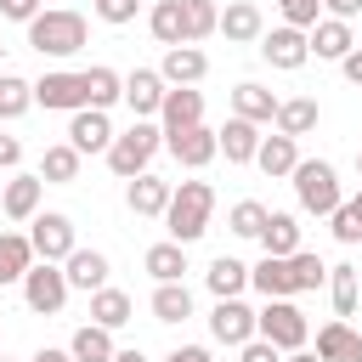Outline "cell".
<instances>
[{"instance_id":"obj_29","label":"cell","mask_w":362,"mask_h":362,"mask_svg":"<svg viewBox=\"0 0 362 362\" xmlns=\"http://www.w3.org/2000/svg\"><path fill=\"white\" fill-rule=\"evenodd\" d=\"M113 328H102V322H85V328H74V339H68V356L74 362H113Z\"/></svg>"},{"instance_id":"obj_24","label":"cell","mask_w":362,"mask_h":362,"mask_svg":"<svg viewBox=\"0 0 362 362\" xmlns=\"http://www.w3.org/2000/svg\"><path fill=\"white\" fill-rule=\"evenodd\" d=\"M232 113L249 119V124H272V119H277V96H272L266 85L243 79V85H232Z\"/></svg>"},{"instance_id":"obj_4","label":"cell","mask_w":362,"mask_h":362,"mask_svg":"<svg viewBox=\"0 0 362 362\" xmlns=\"http://www.w3.org/2000/svg\"><path fill=\"white\" fill-rule=\"evenodd\" d=\"M288 181H294V198H300V209H305V215H322V221H328V215L339 209V198H345V187H339V170H334L328 158H300Z\"/></svg>"},{"instance_id":"obj_16","label":"cell","mask_w":362,"mask_h":362,"mask_svg":"<svg viewBox=\"0 0 362 362\" xmlns=\"http://www.w3.org/2000/svg\"><path fill=\"white\" fill-rule=\"evenodd\" d=\"M107 141H113V119H107L102 107H79V113L68 119V147H79V153H107Z\"/></svg>"},{"instance_id":"obj_13","label":"cell","mask_w":362,"mask_h":362,"mask_svg":"<svg viewBox=\"0 0 362 362\" xmlns=\"http://www.w3.org/2000/svg\"><path fill=\"white\" fill-rule=\"evenodd\" d=\"M40 198H45V181H40V175H11V181H0V209H6V221H17V226H28V221L40 215Z\"/></svg>"},{"instance_id":"obj_45","label":"cell","mask_w":362,"mask_h":362,"mask_svg":"<svg viewBox=\"0 0 362 362\" xmlns=\"http://www.w3.org/2000/svg\"><path fill=\"white\" fill-rule=\"evenodd\" d=\"M238 362H283V351H277L272 339H260V334H255V339H243V345H238Z\"/></svg>"},{"instance_id":"obj_47","label":"cell","mask_w":362,"mask_h":362,"mask_svg":"<svg viewBox=\"0 0 362 362\" xmlns=\"http://www.w3.org/2000/svg\"><path fill=\"white\" fill-rule=\"evenodd\" d=\"M17 164H23V141L0 130V170H17Z\"/></svg>"},{"instance_id":"obj_42","label":"cell","mask_w":362,"mask_h":362,"mask_svg":"<svg viewBox=\"0 0 362 362\" xmlns=\"http://www.w3.org/2000/svg\"><path fill=\"white\" fill-rule=\"evenodd\" d=\"M328 226H334V238H339V243H362V215L351 209V198H339V209L328 215Z\"/></svg>"},{"instance_id":"obj_27","label":"cell","mask_w":362,"mask_h":362,"mask_svg":"<svg viewBox=\"0 0 362 362\" xmlns=\"http://www.w3.org/2000/svg\"><path fill=\"white\" fill-rule=\"evenodd\" d=\"M249 288H255L260 300H283V294H294V288H288V260H283V255H260V260L249 266Z\"/></svg>"},{"instance_id":"obj_20","label":"cell","mask_w":362,"mask_h":362,"mask_svg":"<svg viewBox=\"0 0 362 362\" xmlns=\"http://www.w3.org/2000/svg\"><path fill=\"white\" fill-rule=\"evenodd\" d=\"M107 255L102 249H74L68 260H62V277H68V288H79V294H96L102 283H107Z\"/></svg>"},{"instance_id":"obj_53","label":"cell","mask_w":362,"mask_h":362,"mask_svg":"<svg viewBox=\"0 0 362 362\" xmlns=\"http://www.w3.org/2000/svg\"><path fill=\"white\" fill-rule=\"evenodd\" d=\"M113 362H147L141 351H113Z\"/></svg>"},{"instance_id":"obj_21","label":"cell","mask_w":362,"mask_h":362,"mask_svg":"<svg viewBox=\"0 0 362 362\" xmlns=\"http://www.w3.org/2000/svg\"><path fill=\"white\" fill-rule=\"evenodd\" d=\"M317 356L322 362H362V334L345 317H334V322L317 328Z\"/></svg>"},{"instance_id":"obj_25","label":"cell","mask_w":362,"mask_h":362,"mask_svg":"<svg viewBox=\"0 0 362 362\" xmlns=\"http://www.w3.org/2000/svg\"><path fill=\"white\" fill-rule=\"evenodd\" d=\"M317 119H322L317 96H288V102H277V119H272V124H277L283 136H294V141H300V136H311V130H317Z\"/></svg>"},{"instance_id":"obj_23","label":"cell","mask_w":362,"mask_h":362,"mask_svg":"<svg viewBox=\"0 0 362 362\" xmlns=\"http://www.w3.org/2000/svg\"><path fill=\"white\" fill-rule=\"evenodd\" d=\"M215 141H221V153H226V164H255V147H260V124H249V119H226L221 130H215Z\"/></svg>"},{"instance_id":"obj_8","label":"cell","mask_w":362,"mask_h":362,"mask_svg":"<svg viewBox=\"0 0 362 362\" xmlns=\"http://www.w3.org/2000/svg\"><path fill=\"white\" fill-rule=\"evenodd\" d=\"M255 45H260V57H266L277 74H294V68H305V62H311V40H305V28H288V23L266 28Z\"/></svg>"},{"instance_id":"obj_57","label":"cell","mask_w":362,"mask_h":362,"mask_svg":"<svg viewBox=\"0 0 362 362\" xmlns=\"http://www.w3.org/2000/svg\"><path fill=\"white\" fill-rule=\"evenodd\" d=\"M0 57H6V45H0Z\"/></svg>"},{"instance_id":"obj_46","label":"cell","mask_w":362,"mask_h":362,"mask_svg":"<svg viewBox=\"0 0 362 362\" xmlns=\"http://www.w3.org/2000/svg\"><path fill=\"white\" fill-rule=\"evenodd\" d=\"M40 6H45V0H0V17H11V23H28Z\"/></svg>"},{"instance_id":"obj_17","label":"cell","mask_w":362,"mask_h":362,"mask_svg":"<svg viewBox=\"0 0 362 362\" xmlns=\"http://www.w3.org/2000/svg\"><path fill=\"white\" fill-rule=\"evenodd\" d=\"M124 204H130V215L153 221V215H164V204H170V181L153 175V170H141V175L124 181Z\"/></svg>"},{"instance_id":"obj_54","label":"cell","mask_w":362,"mask_h":362,"mask_svg":"<svg viewBox=\"0 0 362 362\" xmlns=\"http://www.w3.org/2000/svg\"><path fill=\"white\" fill-rule=\"evenodd\" d=\"M351 209H356V215H362V192H356V198H351Z\"/></svg>"},{"instance_id":"obj_35","label":"cell","mask_w":362,"mask_h":362,"mask_svg":"<svg viewBox=\"0 0 362 362\" xmlns=\"http://www.w3.org/2000/svg\"><path fill=\"white\" fill-rule=\"evenodd\" d=\"M28 266H34V243H28V232H0V288H6V283H23Z\"/></svg>"},{"instance_id":"obj_49","label":"cell","mask_w":362,"mask_h":362,"mask_svg":"<svg viewBox=\"0 0 362 362\" xmlns=\"http://www.w3.org/2000/svg\"><path fill=\"white\" fill-rule=\"evenodd\" d=\"M322 11H328V17H339V23H351V17L362 11V0H322Z\"/></svg>"},{"instance_id":"obj_26","label":"cell","mask_w":362,"mask_h":362,"mask_svg":"<svg viewBox=\"0 0 362 362\" xmlns=\"http://www.w3.org/2000/svg\"><path fill=\"white\" fill-rule=\"evenodd\" d=\"M79 164H85V153L79 147H68V141H57V147H45V158H40V181L45 187H68V181H79Z\"/></svg>"},{"instance_id":"obj_43","label":"cell","mask_w":362,"mask_h":362,"mask_svg":"<svg viewBox=\"0 0 362 362\" xmlns=\"http://www.w3.org/2000/svg\"><path fill=\"white\" fill-rule=\"evenodd\" d=\"M96 6V17L107 23V28H124V23H136V11H141V0H90Z\"/></svg>"},{"instance_id":"obj_19","label":"cell","mask_w":362,"mask_h":362,"mask_svg":"<svg viewBox=\"0 0 362 362\" xmlns=\"http://www.w3.org/2000/svg\"><path fill=\"white\" fill-rule=\"evenodd\" d=\"M294 164H300V141L294 136H260V147H255V170L260 175H272V181H283V175H294Z\"/></svg>"},{"instance_id":"obj_18","label":"cell","mask_w":362,"mask_h":362,"mask_svg":"<svg viewBox=\"0 0 362 362\" xmlns=\"http://www.w3.org/2000/svg\"><path fill=\"white\" fill-rule=\"evenodd\" d=\"M204 74H209V57L198 45H164V62H158L164 85H198Z\"/></svg>"},{"instance_id":"obj_30","label":"cell","mask_w":362,"mask_h":362,"mask_svg":"<svg viewBox=\"0 0 362 362\" xmlns=\"http://www.w3.org/2000/svg\"><path fill=\"white\" fill-rule=\"evenodd\" d=\"M85 74V107H113L119 96H124V74H113V68H102V62H90V68H79Z\"/></svg>"},{"instance_id":"obj_1","label":"cell","mask_w":362,"mask_h":362,"mask_svg":"<svg viewBox=\"0 0 362 362\" xmlns=\"http://www.w3.org/2000/svg\"><path fill=\"white\" fill-rule=\"evenodd\" d=\"M209 215H215V187L209 181H181L170 187V204H164V232L175 243H198L209 232Z\"/></svg>"},{"instance_id":"obj_34","label":"cell","mask_w":362,"mask_h":362,"mask_svg":"<svg viewBox=\"0 0 362 362\" xmlns=\"http://www.w3.org/2000/svg\"><path fill=\"white\" fill-rule=\"evenodd\" d=\"M147 34L158 45H187V17H181V0H153L147 11Z\"/></svg>"},{"instance_id":"obj_15","label":"cell","mask_w":362,"mask_h":362,"mask_svg":"<svg viewBox=\"0 0 362 362\" xmlns=\"http://www.w3.org/2000/svg\"><path fill=\"white\" fill-rule=\"evenodd\" d=\"M215 34H226V45H255L260 34H266V17H260V6L255 0H226V11H221V28Z\"/></svg>"},{"instance_id":"obj_5","label":"cell","mask_w":362,"mask_h":362,"mask_svg":"<svg viewBox=\"0 0 362 362\" xmlns=\"http://www.w3.org/2000/svg\"><path fill=\"white\" fill-rule=\"evenodd\" d=\"M255 334L272 339L277 351H300V345L311 339V322H305V311L294 305V294H283V300H266V305L255 311Z\"/></svg>"},{"instance_id":"obj_37","label":"cell","mask_w":362,"mask_h":362,"mask_svg":"<svg viewBox=\"0 0 362 362\" xmlns=\"http://www.w3.org/2000/svg\"><path fill=\"white\" fill-rule=\"evenodd\" d=\"M283 260H288V288H294V294H311V288L328 283V266H322L311 249H294V255H283Z\"/></svg>"},{"instance_id":"obj_14","label":"cell","mask_w":362,"mask_h":362,"mask_svg":"<svg viewBox=\"0 0 362 362\" xmlns=\"http://www.w3.org/2000/svg\"><path fill=\"white\" fill-rule=\"evenodd\" d=\"M164 147L175 153L181 170H204L209 158H221V141H215L209 124H192V130H181V136H164Z\"/></svg>"},{"instance_id":"obj_10","label":"cell","mask_w":362,"mask_h":362,"mask_svg":"<svg viewBox=\"0 0 362 362\" xmlns=\"http://www.w3.org/2000/svg\"><path fill=\"white\" fill-rule=\"evenodd\" d=\"M192 124H204V90L170 85L164 102H158V130H164V136H181V130H192Z\"/></svg>"},{"instance_id":"obj_36","label":"cell","mask_w":362,"mask_h":362,"mask_svg":"<svg viewBox=\"0 0 362 362\" xmlns=\"http://www.w3.org/2000/svg\"><path fill=\"white\" fill-rule=\"evenodd\" d=\"M192 317V288L187 283H158L153 288V322H187Z\"/></svg>"},{"instance_id":"obj_50","label":"cell","mask_w":362,"mask_h":362,"mask_svg":"<svg viewBox=\"0 0 362 362\" xmlns=\"http://www.w3.org/2000/svg\"><path fill=\"white\" fill-rule=\"evenodd\" d=\"M164 362H209V351H204V345H175Z\"/></svg>"},{"instance_id":"obj_56","label":"cell","mask_w":362,"mask_h":362,"mask_svg":"<svg viewBox=\"0 0 362 362\" xmlns=\"http://www.w3.org/2000/svg\"><path fill=\"white\" fill-rule=\"evenodd\" d=\"M0 362H11V356H6V351H0Z\"/></svg>"},{"instance_id":"obj_44","label":"cell","mask_w":362,"mask_h":362,"mask_svg":"<svg viewBox=\"0 0 362 362\" xmlns=\"http://www.w3.org/2000/svg\"><path fill=\"white\" fill-rule=\"evenodd\" d=\"M277 11H283L288 28H311L322 17V0H277Z\"/></svg>"},{"instance_id":"obj_40","label":"cell","mask_w":362,"mask_h":362,"mask_svg":"<svg viewBox=\"0 0 362 362\" xmlns=\"http://www.w3.org/2000/svg\"><path fill=\"white\" fill-rule=\"evenodd\" d=\"M181 17H187V45H198V40H209L221 28V6L215 0H181Z\"/></svg>"},{"instance_id":"obj_39","label":"cell","mask_w":362,"mask_h":362,"mask_svg":"<svg viewBox=\"0 0 362 362\" xmlns=\"http://www.w3.org/2000/svg\"><path fill=\"white\" fill-rule=\"evenodd\" d=\"M34 107V79H23V74H0V119L11 124V119H23Z\"/></svg>"},{"instance_id":"obj_41","label":"cell","mask_w":362,"mask_h":362,"mask_svg":"<svg viewBox=\"0 0 362 362\" xmlns=\"http://www.w3.org/2000/svg\"><path fill=\"white\" fill-rule=\"evenodd\" d=\"M226 226H232V238H260V226H266V204H260V198H238L232 215H226Z\"/></svg>"},{"instance_id":"obj_58","label":"cell","mask_w":362,"mask_h":362,"mask_svg":"<svg viewBox=\"0 0 362 362\" xmlns=\"http://www.w3.org/2000/svg\"><path fill=\"white\" fill-rule=\"evenodd\" d=\"M0 351H6V339H0Z\"/></svg>"},{"instance_id":"obj_22","label":"cell","mask_w":362,"mask_h":362,"mask_svg":"<svg viewBox=\"0 0 362 362\" xmlns=\"http://www.w3.org/2000/svg\"><path fill=\"white\" fill-rule=\"evenodd\" d=\"M305 40H311V57H322V62H339V57L356 45L351 23H339V17H317V23L305 28Z\"/></svg>"},{"instance_id":"obj_3","label":"cell","mask_w":362,"mask_h":362,"mask_svg":"<svg viewBox=\"0 0 362 362\" xmlns=\"http://www.w3.org/2000/svg\"><path fill=\"white\" fill-rule=\"evenodd\" d=\"M158 147H164V130H158L153 119H136L124 136H113V141H107V153H102V158H107V170H113L119 181H130V175L153 170V153H158Z\"/></svg>"},{"instance_id":"obj_12","label":"cell","mask_w":362,"mask_h":362,"mask_svg":"<svg viewBox=\"0 0 362 362\" xmlns=\"http://www.w3.org/2000/svg\"><path fill=\"white\" fill-rule=\"evenodd\" d=\"M164 90H170V85L158 79V68H130V74H124V96H119V102H124L136 119H158Z\"/></svg>"},{"instance_id":"obj_55","label":"cell","mask_w":362,"mask_h":362,"mask_svg":"<svg viewBox=\"0 0 362 362\" xmlns=\"http://www.w3.org/2000/svg\"><path fill=\"white\" fill-rule=\"evenodd\" d=\"M356 175H362V153H356Z\"/></svg>"},{"instance_id":"obj_33","label":"cell","mask_w":362,"mask_h":362,"mask_svg":"<svg viewBox=\"0 0 362 362\" xmlns=\"http://www.w3.org/2000/svg\"><path fill=\"white\" fill-rule=\"evenodd\" d=\"M204 283H209V294H215V300H232V294H243V288H249V266H243V260H232V255H215V260H209V272H204Z\"/></svg>"},{"instance_id":"obj_7","label":"cell","mask_w":362,"mask_h":362,"mask_svg":"<svg viewBox=\"0 0 362 362\" xmlns=\"http://www.w3.org/2000/svg\"><path fill=\"white\" fill-rule=\"evenodd\" d=\"M28 243H34V260H68L74 249H79V238H74V215H62V209H40L34 221H28Z\"/></svg>"},{"instance_id":"obj_51","label":"cell","mask_w":362,"mask_h":362,"mask_svg":"<svg viewBox=\"0 0 362 362\" xmlns=\"http://www.w3.org/2000/svg\"><path fill=\"white\" fill-rule=\"evenodd\" d=\"M28 362H74V356H68V351H57V345H40Z\"/></svg>"},{"instance_id":"obj_6","label":"cell","mask_w":362,"mask_h":362,"mask_svg":"<svg viewBox=\"0 0 362 362\" xmlns=\"http://www.w3.org/2000/svg\"><path fill=\"white\" fill-rule=\"evenodd\" d=\"M68 277H62V266L57 260H34L28 272H23V305L34 311V317H57L62 305H68Z\"/></svg>"},{"instance_id":"obj_52","label":"cell","mask_w":362,"mask_h":362,"mask_svg":"<svg viewBox=\"0 0 362 362\" xmlns=\"http://www.w3.org/2000/svg\"><path fill=\"white\" fill-rule=\"evenodd\" d=\"M283 362H322V356H317V351H305V345H300V351H283Z\"/></svg>"},{"instance_id":"obj_28","label":"cell","mask_w":362,"mask_h":362,"mask_svg":"<svg viewBox=\"0 0 362 362\" xmlns=\"http://www.w3.org/2000/svg\"><path fill=\"white\" fill-rule=\"evenodd\" d=\"M130 317H136V300H130L124 288H107V283H102V288L90 294V322H102V328H113V334H119Z\"/></svg>"},{"instance_id":"obj_2","label":"cell","mask_w":362,"mask_h":362,"mask_svg":"<svg viewBox=\"0 0 362 362\" xmlns=\"http://www.w3.org/2000/svg\"><path fill=\"white\" fill-rule=\"evenodd\" d=\"M28 45L40 51V57H74V51H85V17L79 11H62V6H45V11H34L28 23Z\"/></svg>"},{"instance_id":"obj_48","label":"cell","mask_w":362,"mask_h":362,"mask_svg":"<svg viewBox=\"0 0 362 362\" xmlns=\"http://www.w3.org/2000/svg\"><path fill=\"white\" fill-rule=\"evenodd\" d=\"M339 74H345V79H351V85L362 90V45H351V51L339 57Z\"/></svg>"},{"instance_id":"obj_38","label":"cell","mask_w":362,"mask_h":362,"mask_svg":"<svg viewBox=\"0 0 362 362\" xmlns=\"http://www.w3.org/2000/svg\"><path fill=\"white\" fill-rule=\"evenodd\" d=\"M328 294H334V317H356V300H362L356 266H328Z\"/></svg>"},{"instance_id":"obj_9","label":"cell","mask_w":362,"mask_h":362,"mask_svg":"<svg viewBox=\"0 0 362 362\" xmlns=\"http://www.w3.org/2000/svg\"><path fill=\"white\" fill-rule=\"evenodd\" d=\"M34 107L45 113H79L85 107V74H68V68H51L34 79Z\"/></svg>"},{"instance_id":"obj_32","label":"cell","mask_w":362,"mask_h":362,"mask_svg":"<svg viewBox=\"0 0 362 362\" xmlns=\"http://www.w3.org/2000/svg\"><path fill=\"white\" fill-rule=\"evenodd\" d=\"M141 266H147V277L153 283H181V272H187V243H153L147 255H141Z\"/></svg>"},{"instance_id":"obj_31","label":"cell","mask_w":362,"mask_h":362,"mask_svg":"<svg viewBox=\"0 0 362 362\" xmlns=\"http://www.w3.org/2000/svg\"><path fill=\"white\" fill-rule=\"evenodd\" d=\"M260 249H266V255H294V249H300V221H294L288 209H266Z\"/></svg>"},{"instance_id":"obj_11","label":"cell","mask_w":362,"mask_h":362,"mask_svg":"<svg viewBox=\"0 0 362 362\" xmlns=\"http://www.w3.org/2000/svg\"><path fill=\"white\" fill-rule=\"evenodd\" d=\"M209 334H215V345H243V339H255V311L243 305V294H232V300H215V311H209Z\"/></svg>"}]
</instances>
